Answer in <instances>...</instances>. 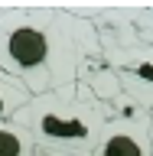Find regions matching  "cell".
Returning a JSON list of instances; mask_svg holds the SVG:
<instances>
[{
	"instance_id": "7a4b0ae2",
	"label": "cell",
	"mask_w": 153,
	"mask_h": 156,
	"mask_svg": "<svg viewBox=\"0 0 153 156\" xmlns=\"http://www.w3.org/2000/svg\"><path fill=\"white\" fill-rule=\"evenodd\" d=\"M46 156H91L107 130V107L88 85L75 81L33 98L16 117Z\"/></svg>"
},
{
	"instance_id": "5b68a950",
	"label": "cell",
	"mask_w": 153,
	"mask_h": 156,
	"mask_svg": "<svg viewBox=\"0 0 153 156\" xmlns=\"http://www.w3.org/2000/svg\"><path fill=\"white\" fill-rule=\"evenodd\" d=\"M33 101V94H29V88L23 85V81H16L13 75H7L3 68H0V124H7V120H13V117L23 111V107Z\"/></svg>"
},
{
	"instance_id": "8992f818",
	"label": "cell",
	"mask_w": 153,
	"mask_h": 156,
	"mask_svg": "<svg viewBox=\"0 0 153 156\" xmlns=\"http://www.w3.org/2000/svg\"><path fill=\"white\" fill-rule=\"evenodd\" d=\"M0 156H36V143L23 124L16 120L0 124Z\"/></svg>"
},
{
	"instance_id": "6da1fadb",
	"label": "cell",
	"mask_w": 153,
	"mask_h": 156,
	"mask_svg": "<svg viewBox=\"0 0 153 156\" xmlns=\"http://www.w3.org/2000/svg\"><path fill=\"white\" fill-rule=\"evenodd\" d=\"M98 42L95 26L68 7H7L0 16V68L33 98L75 85Z\"/></svg>"
},
{
	"instance_id": "3957f363",
	"label": "cell",
	"mask_w": 153,
	"mask_h": 156,
	"mask_svg": "<svg viewBox=\"0 0 153 156\" xmlns=\"http://www.w3.org/2000/svg\"><path fill=\"white\" fill-rule=\"evenodd\" d=\"M107 58H111L127 98L137 101L153 117V46H134L124 52L107 49Z\"/></svg>"
},
{
	"instance_id": "277c9868",
	"label": "cell",
	"mask_w": 153,
	"mask_h": 156,
	"mask_svg": "<svg viewBox=\"0 0 153 156\" xmlns=\"http://www.w3.org/2000/svg\"><path fill=\"white\" fill-rule=\"evenodd\" d=\"M91 156H150V114L111 117Z\"/></svg>"
}]
</instances>
